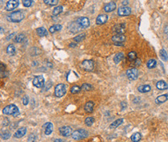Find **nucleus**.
I'll return each mask as SVG.
<instances>
[{
    "mask_svg": "<svg viewBox=\"0 0 168 142\" xmlns=\"http://www.w3.org/2000/svg\"><path fill=\"white\" fill-rule=\"evenodd\" d=\"M23 19H24V13L20 10L15 11L6 16V19L9 22H12V23H19L22 21Z\"/></svg>",
    "mask_w": 168,
    "mask_h": 142,
    "instance_id": "f257e3e1",
    "label": "nucleus"
},
{
    "mask_svg": "<svg viewBox=\"0 0 168 142\" xmlns=\"http://www.w3.org/2000/svg\"><path fill=\"white\" fill-rule=\"evenodd\" d=\"M2 113L5 115H11L13 116H16L19 114V110L16 106H15L13 104H10V105L6 106L3 109Z\"/></svg>",
    "mask_w": 168,
    "mask_h": 142,
    "instance_id": "f03ea898",
    "label": "nucleus"
},
{
    "mask_svg": "<svg viewBox=\"0 0 168 142\" xmlns=\"http://www.w3.org/2000/svg\"><path fill=\"white\" fill-rule=\"evenodd\" d=\"M88 136V133L86 130L84 129H78L76 130L73 132L72 134V138L74 140H82L87 138Z\"/></svg>",
    "mask_w": 168,
    "mask_h": 142,
    "instance_id": "7ed1b4c3",
    "label": "nucleus"
},
{
    "mask_svg": "<svg viewBox=\"0 0 168 142\" xmlns=\"http://www.w3.org/2000/svg\"><path fill=\"white\" fill-rule=\"evenodd\" d=\"M66 85L64 84H58L55 86V89H54V94L57 97L60 98V97H62L63 96L65 95L66 92H67V89H66Z\"/></svg>",
    "mask_w": 168,
    "mask_h": 142,
    "instance_id": "20e7f679",
    "label": "nucleus"
},
{
    "mask_svg": "<svg viewBox=\"0 0 168 142\" xmlns=\"http://www.w3.org/2000/svg\"><path fill=\"white\" fill-rule=\"evenodd\" d=\"M126 75L129 80H136L139 76V71L135 68H129L126 71Z\"/></svg>",
    "mask_w": 168,
    "mask_h": 142,
    "instance_id": "39448f33",
    "label": "nucleus"
},
{
    "mask_svg": "<svg viewBox=\"0 0 168 142\" xmlns=\"http://www.w3.org/2000/svg\"><path fill=\"white\" fill-rule=\"evenodd\" d=\"M33 84L37 88L41 89L44 85V79L42 75H37L34 77L33 80Z\"/></svg>",
    "mask_w": 168,
    "mask_h": 142,
    "instance_id": "423d86ee",
    "label": "nucleus"
},
{
    "mask_svg": "<svg viewBox=\"0 0 168 142\" xmlns=\"http://www.w3.org/2000/svg\"><path fill=\"white\" fill-rule=\"evenodd\" d=\"M19 2L17 0H10L8 1L6 5V11H13L15 9H16L19 6Z\"/></svg>",
    "mask_w": 168,
    "mask_h": 142,
    "instance_id": "0eeeda50",
    "label": "nucleus"
},
{
    "mask_svg": "<svg viewBox=\"0 0 168 142\" xmlns=\"http://www.w3.org/2000/svg\"><path fill=\"white\" fill-rule=\"evenodd\" d=\"M82 67L85 71H91L93 70L95 64L94 61L91 60H84L82 61Z\"/></svg>",
    "mask_w": 168,
    "mask_h": 142,
    "instance_id": "6e6552de",
    "label": "nucleus"
},
{
    "mask_svg": "<svg viewBox=\"0 0 168 142\" xmlns=\"http://www.w3.org/2000/svg\"><path fill=\"white\" fill-rule=\"evenodd\" d=\"M78 23L81 26V27L83 29L88 28L90 25V22H89V19L87 18V17H80L78 18L77 20Z\"/></svg>",
    "mask_w": 168,
    "mask_h": 142,
    "instance_id": "1a4fd4ad",
    "label": "nucleus"
},
{
    "mask_svg": "<svg viewBox=\"0 0 168 142\" xmlns=\"http://www.w3.org/2000/svg\"><path fill=\"white\" fill-rule=\"evenodd\" d=\"M112 31L117 34H123L126 31V25L123 23H120V24H117L115 26L113 27Z\"/></svg>",
    "mask_w": 168,
    "mask_h": 142,
    "instance_id": "9d476101",
    "label": "nucleus"
},
{
    "mask_svg": "<svg viewBox=\"0 0 168 142\" xmlns=\"http://www.w3.org/2000/svg\"><path fill=\"white\" fill-rule=\"evenodd\" d=\"M59 132L60 135H62L63 137H68L73 134L72 129L70 127H66V126L59 128Z\"/></svg>",
    "mask_w": 168,
    "mask_h": 142,
    "instance_id": "9b49d317",
    "label": "nucleus"
},
{
    "mask_svg": "<svg viewBox=\"0 0 168 142\" xmlns=\"http://www.w3.org/2000/svg\"><path fill=\"white\" fill-rule=\"evenodd\" d=\"M130 13H131V9L129 7L123 6L118 9V15H119L120 16H126L130 15Z\"/></svg>",
    "mask_w": 168,
    "mask_h": 142,
    "instance_id": "f8f14e48",
    "label": "nucleus"
},
{
    "mask_svg": "<svg viewBox=\"0 0 168 142\" xmlns=\"http://www.w3.org/2000/svg\"><path fill=\"white\" fill-rule=\"evenodd\" d=\"M112 40L115 43H123L126 40V36L124 34H115L112 37Z\"/></svg>",
    "mask_w": 168,
    "mask_h": 142,
    "instance_id": "ddd939ff",
    "label": "nucleus"
},
{
    "mask_svg": "<svg viewBox=\"0 0 168 142\" xmlns=\"http://www.w3.org/2000/svg\"><path fill=\"white\" fill-rule=\"evenodd\" d=\"M108 20V16L106 14H100L98 15L96 18V24L97 25H101L107 22Z\"/></svg>",
    "mask_w": 168,
    "mask_h": 142,
    "instance_id": "4468645a",
    "label": "nucleus"
},
{
    "mask_svg": "<svg viewBox=\"0 0 168 142\" xmlns=\"http://www.w3.org/2000/svg\"><path fill=\"white\" fill-rule=\"evenodd\" d=\"M69 30H70V32H72V33H77V32L82 30V28L81 26L78 23V22L75 21V22H73V23H70V26H69Z\"/></svg>",
    "mask_w": 168,
    "mask_h": 142,
    "instance_id": "2eb2a0df",
    "label": "nucleus"
},
{
    "mask_svg": "<svg viewBox=\"0 0 168 142\" xmlns=\"http://www.w3.org/2000/svg\"><path fill=\"white\" fill-rule=\"evenodd\" d=\"M116 8V4L115 2H110L109 3H107L105 7H104V10L106 12V13H110V12H112L113 10H115Z\"/></svg>",
    "mask_w": 168,
    "mask_h": 142,
    "instance_id": "dca6fc26",
    "label": "nucleus"
},
{
    "mask_svg": "<svg viewBox=\"0 0 168 142\" xmlns=\"http://www.w3.org/2000/svg\"><path fill=\"white\" fill-rule=\"evenodd\" d=\"M43 128H44V131H45V134L46 135H50L52 132H53V130H54V125L52 123H46L43 126Z\"/></svg>",
    "mask_w": 168,
    "mask_h": 142,
    "instance_id": "f3484780",
    "label": "nucleus"
},
{
    "mask_svg": "<svg viewBox=\"0 0 168 142\" xmlns=\"http://www.w3.org/2000/svg\"><path fill=\"white\" fill-rule=\"evenodd\" d=\"M26 133H27V128H19V130H16V132L15 133V134H14L15 138H23V137L26 134Z\"/></svg>",
    "mask_w": 168,
    "mask_h": 142,
    "instance_id": "a211bd4d",
    "label": "nucleus"
},
{
    "mask_svg": "<svg viewBox=\"0 0 168 142\" xmlns=\"http://www.w3.org/2000/svg\"><path fill=\"white\" fill-rule=\"evenodd\" d=\"M168 100V94H164L161 96H159L158 97L156 98L155 100V102L156 104H160V103H164L166 101Z\"/></svg>",
    "mask_w": 168,
    "mask_h": 142,
    "instance_id": "6ab92c4d",
    "label": "nucleus"
},
{
    "mask_svg": "<svg viewBox=\"0 0 168 142\" xmlns=\"http://www.w3.org/2000/svg\"><path fill=\"white\" fill-rule=\"evenodd\" d=\"M94 108V102L92 101H88L84 105V110L87 113H91Z\"/></svg>",
    "mask_w": 168,
    "mask_h": 142,
    "instance_id": "aec40b11",
    "label": "nucleus"
},
{
    "mask_svg": "<svg viewBox=\"0 0 168 142\" xmlns=\"http://www.w3.org/2000/svg\"><path fill=\"white\" fill-rule=\"evenodd\" d=\"M156 88L158 89H160V90H165V89H167L168 85L165 81L160 80V81L157 82V83H156Z\"/></svg>",
    "mask_w": 168,
    "mask_h": 142,
    "instance_id": "412c9836",
    "label": "nucleus"
},
{
    "mask_svg": "<svg viewBox=\"0 0 168 142\" xmlns=\"http://www.w3.org/2000/svg\"><path fill=\"white\" fill-rule=\"evenodd\" d=\"M151 90V87L149 85H140L138 87V91L142 93H145V92H148Z\"/></svg>",
    "mask_w": 168,
    "mask_h": 142,
    "instance_id": "4be33fe9",
    "label": "nucleus"
},
{
    "mask_svg": "<svg viewBox=\"0 0 168 142\" xmlns=\"http://www.w3.org/2000/svg\"><path fill=\"white\" fill-rule=\"evenodd\" d=\"M123 57H124L123 53V52H119V53H117V54L115 55V57H114V62H115V64H118V63H119V62L123 59Z\"/></svg>",
    "mask_w": 168,
    "mask_h": 142,
    "instance_id": "5701e85b",
    "label": "nucleus"
},
{
    "mask_svg": "<svg viewBox=\"0 0 168 142\" xmlns=\"http://www.w3.org/2000/svg\"><path fill=\"white\" fill-rule=\"evenodd\" d=\"M123 118H120V119H118V120H115L113 123H112L111 124H110V128H118L119 125H121L123 123Z\"/></svg>",
    "mask_w": 168,
    "mask_h": 142,
    "instance_id": "b1692460",
    "label": "nucleus"
},
{
    "mask_svg": "<svg viewBox=\"0 0 168 142\" xmlns=\"http://www.w3.org/2000/svg\"><path fill=\"white\" fill-rule=\"evenodd\" d=\"M37 33L39 37H44L47 35V30L44 27H39L37 29Z\"/></svg>",
    "mask_w": 168,
    "mask_h": 142,
    "instance_id": "393cba45",
    "label": "nucleus"
},
{
    "mask_svg": "<svg viewBox=\"0 0 168 142\" xmlns=\"http://www.w3.org/2000/svg\"><path fill=\"white\" fill-rule=\"evenodd\" d=\"M6 52H7V54H8L9 56H13L15 54H16V49H15L14 46H13V44H9V45L7 47Z\"/></svg>",
    "mask_w": 168,
    "mask_h": 142,
    "instance_id": "a878e982",
    "label": "nucleus"
},
{
    "mask_svg": "<svg viewBox=\"0 0 168 142\" xmlns=\"http://www.w3.org/2000/svg\"><path fill=\"white\" fill-rule=\"evenodd\" d=\"M61 29H62V26H61V25H60V24H55V25H53V26H51V27H50L49 31H50V33H55V32L60 31Z\"/></svg>",
    "mask_w": 168,
    "mask_h": 142,
    "instance_id": "bb28decb",
    "label": "nucleus"
},
{
    "mask_svg": "<svg viewBox=\"0 0 168 142\" xmlns=\"http://www.w3.org/2000/svg\"><path fill=\"white\" fill-rule=\"evenodd\" d=\"M142 138V136L140 133H135L131 136V141L133 142H139Z\"/></svg>",
    "mask_w": 168,
    "mask_h": 142,
    "instance_id": "cd10ccee",
    "label": "nucleus"
},
{
    "mask_svg": "<svg viewBox=\"0 0 168 142\" xmlns=\"http://www.w3.org/2000/svg\"><path fill=\"white\" fill-rule=\"evenodd\" d=\"M160 56L162 58L163 61H168L167 53V51L164 49H161L160 51Z\"/></svg>",
    "mask_w": 168,
    "mask_h": 142,
    "instance_id": "c85d7f7f",
    "label": "nucleus"
},
{
    "mask_svg": "<svg viewBox=\"0 0 168 142\" xmlns=\"http://www.w3.org/2000/svg\"><path fill=\"white\" fill-rule=\"evenodd\" d=\"M147 68L150 69L154 68L156 66V61L155 59H150L147 62Z\"/></svg>",
    "mask_w": 168,
    "mask_h": 142,
    "instance_id": "c756f323",
    "label": "nucleus"
},
{
    "mask_svg": "<svg viewBox=\"0 0 168 142\" xmlns=\"http://www.w3.org/2000/svg\"><path fill=\"white\" fill-rule=\"evenodd\" d=\"M95 122V119L92 116H88L85 120H84V124L88 126V127H91Z\"/></svg>",
    "mask_w": 168,
    "mask_h": 142,
    "instance_id": "7c9ffc66",
    "label": "nucleus"
},
{
    "mask_svg": "<svg viewBox=\"0 0 168 142\" xmlns=\"http://www.w3.org/2000/svg\"><path fill=\"white\" fill-rule=\"evenodd\" d=\"M128 57L130 61H135L137 59V55L135 51H131L128 54Z\"/></svg>",
    "mask_w": 168,
    "mask_h": 142,
    "instance_id": "2f4dec72",
    "label": "nucleus"
},
{
    "mask_svg": "<svg viewBox=\"0 0 168 142\" xmlns=\"http://www.w3.org/2000/svg\"><path fill=\"white\" fill-rule=\"evenodd\" d=\"M11 137V133L9 130H5L4 132H2L1 134V138L3 140H7Z\"/></svg>",
    "mask_w": 168,
    "mask_h": 142,
    "instance_id": "473e14b6",
    "label": "nucleus"
},
{
    "mask_svg": "<svg viewBox=\"0 0 168 142\" xmlns=\"http://www.w3.org/2000/svg\"><path fill=\"white\" fill-rule=\"evenodd\" d=\"M62 11H63V6H57L53 10V15L54 16H58L60 13H62Z\"/></svg>",
    "mask_w": 168,
    "mask_h": 142,
    "instance_id": "72a5a7b5",
    "label": "nucleus"
},
{
    "mask_svg": "<svg viewBox=\"0 0 168 142\" xmlns=\"http://www.w3.org/2000/svg\"><path fill=\"white\" fill-rule=\"evenodd\" d=\"M85 38V34L84 33H81V34H78V36H76L75 37H74V42H81Z\"/></svg>",
    "mask_w": 168,
    "mask_h": 142,
    "instance_id": "f704fd0d",
    "label": "nucleus"
},
{
    "mask_svg": "<svg viewBox=\"0 0 168 142\" xmlns=\"http://www.w3.org/2000/svg\"><path fill=\"white\" fill-rule=\"evenodd\" d=\"M81 90H82V87L78 85H74L70 89V92L73 94H76V93H78Z\"/></svg>",
    "mask_w": 168,
    "mask_h": 142,
    "instance_id": "c9c22d12",
    "label": "nucleus"
},
{
    "mask_svg": "<svg viewBox=\"0 0 168 142\" xmlns=\"http://www.w3.org/2000/svg\"><path fill=\"white\" fill-rule=\"evenodd\" d=\"M24 38H25L24 34H23V33H19V34H18V35L15 37V42H16V43L23 42V41L24 40Z\"/></svg>",
    "mask_w": 168,
    "mask_h": 142,
    "instance_id": "e433bc0d",
    "label": "nucleus"
},
{
    "mask_svg": "<svg viewBox=\"0 0 168 142\" xmlns=\"http://www.w3.org/2000/svg\"><path fill=\"white\" fill-rule=\"evenodd\" d=\"M92 89V85L88 84V83H84L82 85V89L84 91H90Z\"/></svg>",
    "mask_w": 168,
    "mask_h": 142,
    "instance_id": "4c0bfd02",
    "label": "nucleus"
},
{
    "mask_svg": "<svg viewBox=\"0 0 168 142\" xmlns=\"http://www.w3.org/2000/svg\"><path fill=\"white\" fill-rule=\"evenodd\" d=\"M43 2H45V4L49 6H55L58 3L57 0H44Z\"/></svg>",
    "mask_w": 168,
    "mask_h": 142,
    "instance_id": "58836bf2",
    "label": "nucleus"
},
{
    "mask_svg": "<svg viewBox=\"0 0 168 142\" xmlns=\"http://www.w3.org/2000/svg\"><path fill=\"white\" fill-rule=\"evenodd\" d=\"M36 138H37L36 135H35L34 134H29V136L27 142H35L36 141Z\"/></svg>",
    "mask_w": 168,
    "mask_h": 142,
    "instance_id": "ea45409f",
    "label": "nucleus"
},
{
    "mask_svg": "<svg viewBox=\"0 0 168 142\" xmlns=\"http://www.w3.org/2000/svg\"><path fill=\"white\" fill-rule=\"evenodd\" d=\"M33 2V1H32V0H23V6H26V7H29V6L32 5Z\"/></svg>",
    "mask_w": 168,
    "mask_h": 142,
    "instance_id": "a19ab883",
    "label": "nucleus"
},
{
    "mask_svg": "<svg viewBox=\"0 0 168 142\" xmlns=\"http://www.w3.org/2000/svg\"><path fill=\"white\" fill-rule=\"evenodd\" d=\"M23 103L25 106L27 105L29 103V99L27 96H23Z\"/></svg>",
    "mask_w": 168,
    "mask_h": 142,
    "instance_id": "79ce46f5",
    "label": "nucleus"
},
{
    "mask_svg": "<svg viewBox=\"0 0 168 142\" xmlns=\"http://www.w3.org/2000/svg\"><path fill=\"white\" fill-rule=\"evenodd\" d=\"M9 120H8L7 118H5L4 120H3V125H4V126H6V125L9 124Z\"/></svg>",
    "mask_w": 168,
    "mask_h": 142,
    "instance_id": "37998d69",
    "label": "nucleus"
},
{
    "mask_svg": "<svg viewBox=\"0 0 168 142\" xmlns=\"http://www.w3.org/2000/svg\"><path fill=\"white\" fill-rule=\"evenodd\" d=\"M140 64H141V61H140V59H136V61H135V65H136V66H139L140 65Z\"/></svg>",
    "mask_w": 168,
    "mask_h": 142,
    "instance_id": "c03bdc74",
    "label": "nucleus"
},
{
    "mask_svg": "<svg viewBox=\"0 0 168 142\" xmlns=\"http://www.w3.org/2000/svg\"><path fill=\"white\" fill-rule=\"evenodd\" d=\"M4 69H5V65H3V64H1V72L2 73L4 71Z\"/></svg>",
    "mask_w": 168,
    "mask_h": 142,
    "instance_id": "a18cd8bd",
    "label": "nucleus"
},
{
    "mask_svg": "<svg viewBox=\"0 0 168 142\" xmlns=\"http://www.w3.org/2000/svg\"><path fill=\"white\" fill-rule=\"evenodd\" d=\"M129 3V1H123V2H122V4L123 5V6H126Z\"/></svg>",
    "mask_w": 168,
    "mask_h": 142,
    "instance_id": "49530a36",
    "label": "nucleus"
},
{
    "mask_svg": "<svg viewBox=\"0 0 168 142\" xmlns=\"http://www.w3.org/2000/svg\"><path fill=\"white\" fill-rule=\"evenodd\" d=\"M164 33H167L168 35V26H167V27H165V29H164Z\"/></svg>",
    "mask_w": 168,
    "mask_h": 142,
    "instance_id": "de8ad7c7",
    "label": "nucleus"
},
{
    "mask_svg": "<svg viewBox=\"0 0 168 142\" xmlns=\"http://www.w3.org/2000/svg\"><path fill=\"white\" fill-rule=\"evenodd\" d=\"M69 46H70V47H75V46H76V44H74V43H70V44H69Z\"/></svg>",
    "mask_w": 168,
    "mask_h": 142,
    "instance_id": "09e8293b",
    "label": "nucleus"
},
{
    "mask_svg": "<svg viewBox=\"0 0 168 142\" xmlns=\"http://www.w3.org/2000/svg\"><path fill=\"white\" fill-rule=\"evenodd\" d=\"M54 142H62V141H61L60 139H56V140L54 141Z\"/></svg>",
    "mask_w": 168,
    "mask_h": 142,
    "instance_id": "8fccbe9b",
    "label": "nucleus"
},
{
    "mask_svg": "<svg viewBox=\"0 0 168 142\" xmlns=\"http://www.w3.org/2000/svg\"><path fill=\"white\" fill-rule=\"evenodd\" d=\"M1 33L2 34L3 33V29H2V27H1Z\"/></svg>",
    "mask_w": 168,
    "mask_h": 142,
    "instance_id": "3c124183",
    "label": "nucleus"
},
{
    "mask_svg": "<svg viewBox=\"0 0 168 142\" xmlns=\"http://www.w3.org/2000/svg\"></svg>",
    "mask_w": 168,
    "mask_h": 142,
    "instance_id": "603ef678",
    "label": "nucleus"
}]
</instances>
